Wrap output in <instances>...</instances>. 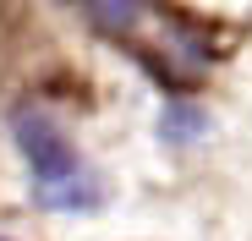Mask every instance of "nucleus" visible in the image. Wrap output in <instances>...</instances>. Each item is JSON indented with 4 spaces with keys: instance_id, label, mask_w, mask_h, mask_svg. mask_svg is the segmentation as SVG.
<instances>
[{
    "instance_id": "nucleus-1",
    "label": "nucleus",
    "mask_w": 252,
    "mask_h": 241,
    "mask_svg": "<svg viewBox=\"0 0 252 241\" xmlns=\"http://www.w3.org/2000/svg\"><path fill=\"white\" fill-rule=\"evenodd\" d=\"M17 143H22V153H28V165H33V176H38V181L77 170V153H71L66 132L55 126L44 110H22V115H17Z\"/></svg>"
},
{
    "instance_id": "nucleus-2",
    "label": "nucleus",
    "mask_w": 252,
    "mask_h": 241,
    "mask_svg": "<svg viewBox=\"0 0 252 241\" xmlns=\"http://www.w3.org/2000/svg\"><path fill=\"white\" fill-rule=\"evenodd\" d=\"M38 203H44V209H94L99 203V181L88 170L50 176V181H38Z\"/></svg>"
},
{
    "instance_id": "nucleus-3",
    "label": "nucleus",
    "mask_w": 252,
    "mask_h": 241,
    "mask_svg": "<svg viewBox=\"0 0 252 241\" xmlns=\"http://www.w3.org/2000/svg\"><path fill=\"white\" fill-rule=\"evenodd\" d=\"M203 132H208V115H203L197 104H187V99L164 104V115H159V137H164V143H197Z\"/></svg>"
},
{
    "instance_id": "nucleus-4",
    "label": "nucleus",
    "mask_w": 252,
    "mask_h": 241,
    "mask_svg": "<svg viewBox=\"0 0 252 241\" xmlns=\"http://www.w3.org/2000/svg\"><path fill=\"white\" fill-rule=\"evenodd\" d=\"M82 11H88L104 33H126L143 17V0H82Z\"/></svg>"
}]
</instances>
